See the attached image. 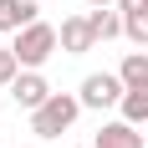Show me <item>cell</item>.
<instances>
[{"instance_id": "6da1fadb", "label": "cell", "mask_w": 148, "mask_h": 148, "mask_svg": "<svg viewBox=\"0 0 148 148\" xmlns=\"http://www.w3.org/2000/svg\"><path fill=\"white\" fill-rule=\"evenodd\" d=\"M56 46H61V31L56 26H46V21H31V26H21L15 31V56H21V66L26 72H41L46 61L56 56Z\"/></svg>"}, {"instance_id": "7a4b0ae2", "label": "cell", "mask_w": 148, "mask_h": 148, "mask_svg": "<svg viewBox=\"0 0 148 148\" xmlns=\"http://www.w3.org/2000/svg\"><path fill=\"white\" fill-rule=\"evenodd\" d=\"M77 118H82V97L51 92V102H41L36 112H31V133H36V138H61Z\"/></svg>"}, {"instance_id": "3957f363", "label": "cell", "mask_w": 148, "mask_h": 148, "mask_svg": "<svg viewBox=\"0 0 148 148\" xmlns=\"http://www.w3.org/2000/svg\"><path fill=\"white\" fill-rule=\"evenodd\" d=\"M123 92H128V82H123L118 72H92L77 97H82V107H97V112H102V107H118L123 102Z\"/></svg>"}, {"instance_id": "277c9868", "label": "cell", "mask_w": 148, "mask_h": 148, "mask_svg": "<svg viewBox=\"0 0 148 148\" xmlns=\"http://www.w3.org/2000/svg\"><path fill=\"white\" fill-rule=\"evenodd\" d=\"M10 97H15V107H26V112H36L41 102H51V82H46L41 72H21L10 82Z\"/></svg>"}, {"instance_id": "5b68a950", "label": "cell", "mask_w": 148, "mask_h": 148, "mask_svg": "<svg viewBox=\"0 0 148 148\" xmlns=\"http://www.w3.org/2000/svg\"><path fill=\"white\" fill-rule=\"evenodd\" d=\"M92 46H97L92 21L87 15H66V21H61V51H66V56H87Z\"/></svg>"}, {"instance_id": "8992f818", "label": "cell", "mask_w": 148, "mask_h": 148, "mask_svg": "<svg viewBox=\"0 0 148 148\" xmlns=\"http://www.w3.org/2000/svg\"><path fill=\"white\" fill-rule=\"evenodd\" d=\"M143 138L148 133H138L128 118H118V123H102V133L92 138V143H97V148H143Z\"/></svg>"}, {"instance_id": "52a82bcc", "label": "cell", "mask_w": 148, "mask_h": 148, "mask_svg": "<svg viewBox=\"0 0 148 148\" xmlns=\"http://www.w3.org/2000/svg\"><path fill=\"white\" fill-rule=\"evenodd\" d=\"M41 21V0H0V31H21Z\"/></svg>"}, {"instance_id": "ba28073f", "label": "cell", "mask_w": 148, "mask_h": 148, "mask_svg": "<svg viewBox=\"0 0 148 148\" xmlns=\"http://www.w3.org/2000/svg\"><path fill=\"white\" fill-rule=\"evenodd\" d=\"M118 107H123V118L133 123V128H148V87H128Z\"/></svg>"}, {"instance_id": "9c48e42d", "label": "cell", "mask_w": 148, "mask_h": 148, "mask_svg": "<svg viewBox=\"0 0 148 148\" xmlns=\"http://www.w3.org/2000/svg\"><path fill=\"white\" fill-rule=\"evenodd\" d=\"M118 77L128 82V87H148V51H128L118 66Z\"/></svg>"}, {"instance_id": "30bf717a", "label": "cell", "mask_w": 148, "mask_h": 148, "mask_svg": "<svg viewBox=\"0 0 148 148\" xmlns=\"http://www.w3.org/2000/svg\"><path fill=\"white\" fill-rule=\"evenodd\" d=\"M87 21H92V31H97V41H112V36H123V15H118V10H107V5H102V10H92Z\"/></svg>"}, {"instance_id": "8fae6325", "label": "cell", "mask_w": 148, "mask_h": 148, "mask_svg": "<svg viewBox=\"0 0 148 148\" xmlns=\"http://www.w3.org/2000/svg\"><path fill=\"white\" fill-rule=\"evenodd\" d=\"M123 36L133 46H148V5L143 10H123Z\"/></svg>"}, {"instance_id": "7c38bea8", "label": "cell", "mask_w": 148, "mask_h": 148, "mask_svg": "<svg viewBox=\"0 0 148 148\" xmlns=\"http://www.w3.org/2000/svg\"><path fill=\"white\" fill-rule=\"evenodd\" d=\"M21 72H26V66H21V56H15L10 46H0V87H10Z\"/></svg>"}, {"instance_id": "4fadbf2b", "label": "cell", "mask_w": 148, "mask_h": 148, "mask_svg": "<svg viewBox=\"0 0 148 148\" xmlns=\"http://www.w3.org/2000/svg\"><path fill=\"white\" fill-rule=\"evenodd\" d=\"M148 0H118V10H143Z\"/></svg>"}, {"instance_id": "5bb4252c", "label": "cell", "mask_w": 148, "mask_h": 148, "mask_svg": "<svg viewBox=\"0 0 148 148\" xmlns=\"http://www.w3.org/2000/svg\"><path fill=\"white\" fill-rule=\"evenodd\" d=\"M87 5H92V10H102V5H112V0H87Z\"/></svg>"}, {"instance_id": "9a60e30c", "label": "cell", "mask_w": 148, "mask_h": 148, "mask_svg": "<svg viewBox=\"0 0 148 148\" xmlns=\"http://www.w3.org/2000/svg\"><path fill=\"white\" fill-rule=\"evenodd\" d=\"M87 148H97V143H87Z\"/></svg>"}]
</instances>
